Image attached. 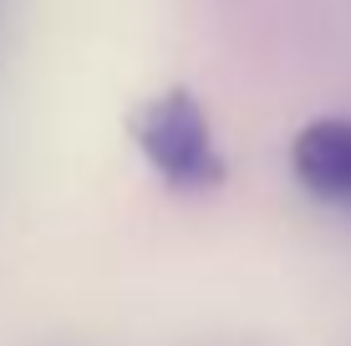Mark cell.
I'll list each match as a JSON object with an SVG mask.
<instances>
[{"label":"cell","mask_w":351,"mask_h":346,"mask_svg":"<svg viewBox=\"0 0 351 346\" xmlns=\"http://www.w3.org/2000/svg\"><path fill=\"white\" fill-rule=\"evenodd\" d=\"M128 138L138 148V158L148 163V173L158 178L168 194H214L224 188L229 163L214 133L209 107L199 102V92L173 82V87L143 97L128 112Z\"/></svg>","instance_id":"cell-1"},{"label":"cell","mask_w":351,"mask_h":346,"mask_svg":"<svg viewBox=\"0 0 351 346\" xmlns=\"http://www.w3.org/2000/svg\"><path fill=\"white\" fill-rule=\"evenodd\" d=\"M290 178L306 199L351 214V112L311 117L290 138Z\"/></svg>","instance_id":"cell-2"}]
</instances>
